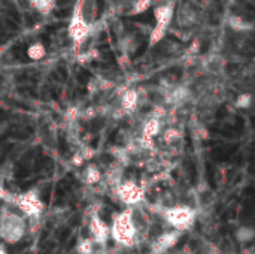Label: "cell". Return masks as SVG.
I'll return each mask as SVG.
<instances>
[{
    "instance_id": "6da1fadb",
    "label": "cell",
    "mask_w": 255,
    "mask_h": 254,
    "mask_svg": "<svg viewBox=\"0 0 255 254\" xmlns=\"http://www.w3.org/2000/svg\"><path fill=\"white\" fill-rule=\"evenodd\" d=\"M109 229L110 238L115 241V244L126 248H133L139 239L133 220V208H126L118 214H115Z\"/></svg>"
},
{
    "instance_id": "7a4b0ae2",
    "label": "cell",
    "mask_w": 255,
    "mask_h": 254,
    "mask_svg": "<svg viewBox=\"0 0 255 254\" xmlns=\"http://www.w3.org/2000/svg\"><path fill=\"white\" fill-rule=\"evenodd\" d=\"M175 2L173 0H163V2L154 3V20L155 24L149 33V47H155L163 40L170 30L173 15H175Z\"/></svg>"
},
{
    "instance_id": "3957f363",
    "label": "cell",
    "mask_w": 255,
    "mask_h": 254,
    "mask_svg": "<svg viewBox=\"0 0 255 254\" xmlns=\"http://www.w3.org/2000/svg\"><path fill=\"white\" fill-rule=\"evenodd\" d=\"M27 232V221L19 213L3 208L0 211V239L5 244H18Z\"/></svg>"
},
{
    "instance_id": "277c9868",
    "label": "cell",
    "mask_w": 255,
    "mask_h": 254,
    "mask_svg": "<svg viewBox=\"0 0 255 254\" xmlns=\"http://www.w3.org/2000/svg\"><path fill=\"white\" fill-rule=\"evenodd\" d=\"M161 215H163L164 221L173 227V230H179V232H185L194 226L196 218H197V213H196V208L190 206V205H173L169 208H164L161 211Z\"/></svg>"
},
{
    "instance_id": "5b68a950",
    "label": "cell",
    "mask_w": 255,
    "mask_h": 254,
    "mask_svg": "<svg viewBox=\"0 0 255 254\" xmlns=\"http://www.w3.org/2000/svg\"><path fill=\"white\" fill-rule=\"evenodd\" d=\"M11 203L17 208L18 213L22 217L29 218H39L40 214L43 213V200L40 199L39 193L30 190L12 196Z\"/></svg>"
},
{
    "instance_id": "8992f818",
    "label": "cell",
    "mask_w": 255,
    "mask_h": 254,
    "mask_svg": "<svg viewBox=\"0 0 255 254\" xmlns=\"http://www.w3.org/2000/svg\"><path fill=\"white\" fill-rule=\"evenodd\" d=\"M173 21L179 30L191 32L200 22V14L196 6L190 2H181L175 5V15Z\"/></svg>"
},
{
    "instance_id": "52a82bcc",
    "label": "cell",
    "mask_w": 255,
    "mask_h": 254,
    "mask_svg": "<svg viewBox=\"0 0 255 254\" xmlns=\"http://www.w3.org/2000/svg\"><path fill=\"white\" fill-rule=\"evenodd\" d=\"M118 200L126 203L127 208H133L141 205L145 200V190L141 184L134 181H123L118 187L113 189Z\"/></svg>"
},
{
    "instance_id": "ba28073f",
    "label": "cell",
    "mask_w": 255,
    "mask_h": 254,
    "mask_svg": "<svg viewBox=\"0 0 255 254\" xmlns=\"http://www.w3.org/2000/svg\"><path fill=\"white\" fill-rule=\"evenodd\" d=\"M91 30H92V26L87 24V22L84 21V18L79 12V8L75 3L71 21H69V26H67V36L71 38V40L75 45L79 47V45H82L88 39V36L91 35Z\"/></svg>"
},
{
    "instance_id": "9c48e42d",
    "label": "cell",
    "mask_w": 255,
    "mask_h": 254,
    "mask_svg": "<svg viewBox=\"0 0 255 254\" xmlns=\"http://www.w3.org/2000/svg\"><path fill=\"white\" fill-rule=\"evenodd\" d=\"M88 232L90 239L96 245H106L110 239V229L109 224L100 218L99 215H91L88 221Z\"/></svg>"
},
{
    "instance_id": "30bf717a",
    "label": "cell",
    "mask_w": 255,
    "mask_h": 254,
    "mask_svg": "<svg viewBox=\"0 0 255 254\" xmlns=\"http://www.w3.org/2000/svg\"><path fill=\"white\" fill-rule=\"evenodd\" d=\"M181 236H182V232H179V230H173V229L166 230V232H163V234H160L151 242V253L152 254H164V253H167L170 248H173L178 244Z\"/></svg>"
},
{
    "instance_id": "8fae6325",
    "label": "cell",
    "mask_w": 255,
    "mask_h": 254,
    "mask_svg": "<svg viewBox=\"0 0 255 254\" xmlns=\"http://www.w3.org/2000/svg\"><path fill=\"white\" fill-rule=\"evenodd\" d=\"M191 98H193V95H191V90L188 87L176 85V87H172L166 93L164 102L172 105V106H182L188 100H191Z\"/></svg>"
},
{
    "instance_id": "7c38bea8",
    "label": "cell",
    "mask_w": 255,
    "mask_h": 254,
    "mask_svg": "<svg viewBox=\"0 0 255 254\" xmlns=\"http://www.w3.org/2000/svg\"><path fill=\"white\" fill-rule=\"evenodd\" d=\"M76 5L87 24L94 26L97 21V14H99L97 0H76Z\"/></svg>"
},
{
    "instance_id": "4fadbf2b",
    "label": "cell",
    "mask_w": 255,
    "mask_h": 254,
    "mask_svg": "<svg viewBox=\"0 0 255 254\" xmlns=\"http://www.w3.org/2000/svg\"><path fill=\"white\" fill-rule=\"evenodd\" d=\"M139 102H141V98H139V93L134 88H128L120 98V109H123L126 114L127 112H133L136 111V108L139 106Z\"/></svg>"
},
{
    "instance_id": "5bb4252c",
    "label": "cell",
    "mask_w": 255,
    "mask_h": 254,
    "mask_svg": "<svg viewBox=\"0 0 255 254\" xmlns=\"http://www.w3.org/2000/svg\"><path fill=\"white\" fill-rule=\"evenodd\" d=\"M29 5L39 15L48 17L57 8V0H29Z\"/></svg>"
},
{
    "instance_id": "9a60e30c",
    "label": "cell",
    "mask_w": 255,
    "mask_h": 254,
    "mask_svg": "<svg viewBox=\"0 0 255 254\" xmlns=\"http://www.w3.org/2000/svg\"><path fill=\"white\" fill-rule=\"evenodd\" d=\"M227 24L231 30H235L237 33H246V32H251L254 29V24L249 20H245V18L237 17V15H231L227 20Z\"/></svg>"
},
{
    "instance_id": "2e32d148",
    "label": "cell",
    "mask_w": 255,
    "mask_h": 254,
    "mask_svg": "<svg viewBox=\"0 0 255 254\" xmlns=\"http://www.w3.org/2000/svg\"><path fill=\"white\" fill-rule=\"evenodd\" d=\"M224 66H225L224 59H222L221 56H218V54H212V56H209V57L206 59V61H204V69H206V72H207V74H211V75H219V74H222Z\"/></svg>"
},
{
    "instance_id": "e0dca14e",
    "label": "cell",
    "mask_w": 255,
    "mask_h": 254,
    "mask_svg": "<svg viewBox=\"0 0 255 254\" xmlns=\"http://www.w3.org/2000/svg\"><path fill=\"white\" fill-rule=\"evenodd\" d=\"M82 181L88 186H94L102 181V171L94 165H88L82 172Z\"/></svg>"
},
{
    "instance_id": "ac0fdd59",
    "label": "cell",
    "mask_w": 255,
    "mask_h": 254,
    "mask_svg": "<svg viewBox=\"0 0 255 254\" xmlns=\"http://www.w3.org/2000/svg\"><path fill=\"white\" fill-rule=\"evenodd\" d=\"M235 238L240 244H249L255 238V229L252 226H240L235 232Z\"/></svg>"
},
{
    "instance_id": "d6986e66",
    "label": "cell",
    "mask_w": 255,
    "mask_h": 254,
    "mask_svg": "<svg viewBox=\"0 0 255 254\" xmlns=\"http://www.w3.org/2000/svg\"><path fill=\"white\" fill-rule=\"evenodd\" d=\"M46 56V48L45 45L40 43V42H33L29 45L27 48V57L33 61H37V60H42L43 57Z\"/></svg>"
},
{
    "instance_id": "ffe728a7",
    "label": "cell",
    "mask_w": 255,
    "mask_h": 254,
    "mask_svg": "<svg viewBox=\"0 0 255 254\" xmlns=\"http://www.w3.org/2000/svg\"><path fill=\"white\" fill-rule=\"evenodd\" d=\"M154 5L152 0H131V5L128 9L127 15H139V14H144L146 12L151 6Z\"/></svg>"
},
{
    "instance_id": "44dd1931",
    "label": "cell",
    "mask_w": 255,
    "mask_h": 254,
    "mask_svg": "<svg viewBox=\"0 0 255 254\" xmlns=\"http://www.w3.org/2000/svg\"><path fill=\"white\" fill-rule=\"evenodd\" d=\"M139 47V40L133 35H126L121 39V50L126 54H133Z\"/></svg>"
},
{
    "instance_id": "7402d4cb",
    "label": "cell",
    "mask_w": 255,
    "mask_h": 254,
    "mask_svg": "<svg viewBox=\"0 0 255 254\" xmlns=\"http://www.w3.org/2000/svg\"><path fill=\"white\" fill-rule=\"evenodd\" d=\"M163 139H164L166 144L175 145V144H178L182 139V133L178 129H175V127H169V129L163 130Z\"/></svg>"
},
{
    "instance_id": "603a6c76",
    "label": "cell",
    "mask_w": 255,
    "mask_h": 254,
    "mask_svg": "<svg viewBox=\"0 0 255 254\" xmlns=\"http://www.w3.org/2000/svg\"><path fill=\"white\" fill-rule=\"evenodd\" d=\"M94 247H96L94 242H92L90 238H85V239H82V241L78 242L76 253L78 254H92V253H94Z\"/></svg>"
},
{
    "instance_id": "cb8c5ba5",
    "label": "cell",
    "mask_w": 255,
    "mask_h": 254,
    "mask_svg": "<svg viewBox=\"0 0 255 254\" xmlns=\"http://www.w3.org/2000/svg\"><path fill=\"white\" fill-rule=\"evenodd\" d=\"M252 103V96L249 93H243V95H239L237 99H236V106L239 109H248Z\"/></svg>"
},
{
    "instance_id": "d4e9b609",
    "label": "cell",
    "mask_w": 255,
    "mask_h": 254,
    "mask_svg": "<svg viewBox=\"0 0 255 254\" xmlns=\"http://www.w3.org/2000/svg\"><path fill=\"white\" fill-rule=\"evenodd\" d=\"M94 57H96V51L88 50L87 53H84V54L79 56V61H81V63H87V61H88V63H90Z\"/></svg>"
},
{
    "instance_id": "484cf974",
    "label": "cell",
    "mask_w": 255,
    "mask_h": 254,
    "mask_svg": "<svg viewBox=\"0 0 255 254\" xmlns=\"http://www.w3.org/2000/svg\"><path fill=\"white\" fill-rule=\"evenodd\" d=\"M110 254H133V253H131V248H126V247L117 245L113 248V251H110Z\"/></svg>"
},
{
    "instance_id": "4316f807",
    "label": "cell",
    "mask_w": 255,
    "mask_h": 254,
    "mask_svg": "<svg viewBox=\"0 0 255 254\" xmlns=\"http://www.w3.org/2000/svg\"><path fill=\"white\" fill-rule=\"evenodd\" d=\"M0 254H6V251H5V250H3L2 247H0Z\"/></svg>"
}]
</instances>
